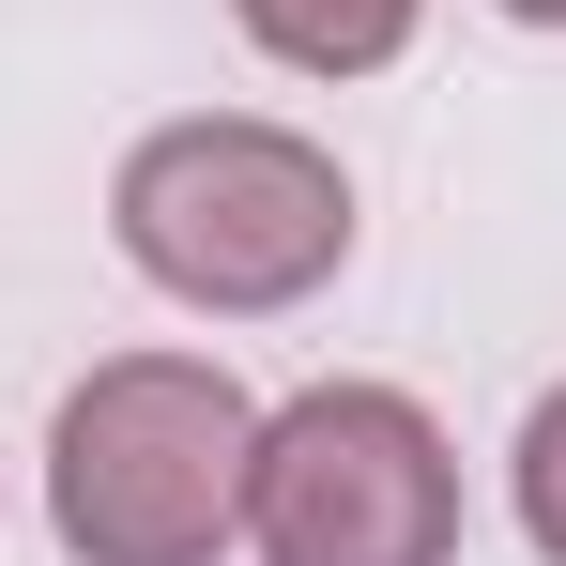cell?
Masks as SVG:
<instances>
[{"label":"cell","mask_w":566,"mask_h":566,"mask_svg":"<svg viewBox=\"0 0 566 566\" xmlns=\"http://www.w3.org/2000/svg\"><path fill=\"white\" fill-rule=\"evenodd\" d=\"M261 398L214 353H107L46 429V521L77 566H214L245 536Z\"/></svg>","instance_id":"1"},{"label":"cell","mask_w":566,"mask_h":566,"mask_svg":"<svg viewBox=\"0 0 566 566\" xmlns=\"http://www.w3.org/2000/svg\"><path fill=\"white\" fill-rule=\"evenodd\" d=\"M107 230L154 291H185L214 322H276L353 261V185L291 123H154L107 185Z\"/></svg>","instance_id":"2"},{"label":"cell","mask_w":566,"mask_h":566,"mask_svg":"<svg viewBox=\"0 0 566 566\" xmlns=\"http://www.w3.org/2000/svg\"><path fill=\"white\" fill-rule=\"evenodd\" d=\"M261 566H460V444L398 382H306L245 444Z\"/></svg>","instance_id":"3"},{"label":"cell","mask_w":566,"mask_h":566,"mask_svg":"<svg viewBox=\"0 0 566 566\" xmlns=\"http://www.w3.org/2000/svg\"><path fill=\"white\" fill-rule=\"evenodd\" d=\"M230 15L276 46L291 77H368V62L413 46V0H230Z\"/></svg>","instance_id":"4"},{"label":"cell","mask_w":566,"mask_h":566,"mask_svg":"<svg viewBox=\"0 0 566 566\" xmlns=\"http://www.w3.org/2000/svg\"><path fill=\"white\" fill-rule=\"evenodd\" d=\"M521 536L566 566V382L536 398V413H521Z\"/></svg>","instance_id":"5"},{"label":"cell","mask_w":566,"mask_h":566,"mask_svg":"<svg viewBox=\"0 0 566 566\" xmlns=\"http://www.w3.org/2000/svg\"><path fill=\"white\" fill-rule=\"evenodd\" d=\"M505 15H521V31H566V0H505Z\"/></svg>","instance_id":"6"}]
</instances>
